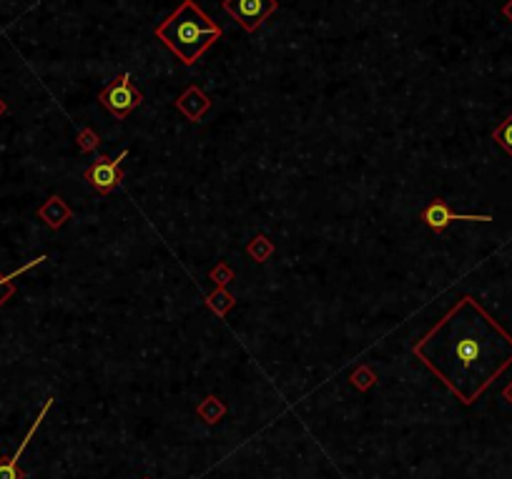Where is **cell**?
I'll return each instance as SVG.
<instances>
[{
    "mask_svg": "<svg viewBox=\"0 0 512 479\" xmlns=\"http://www.w3.org/2000/svg\"><path fill=\"white\" fill-rule=\"evenodd\" d=\"M412 354L470 407L512 364V336L475 296H460Z\"/></svg>",
    "mask_w": 512,
    "mask_h": 479,
    "instance_id": "cell-1",
    "label": "cell"
},
{
    "mask_svg": "<svg viewBox=\"0 0 512 479\" xmlns=\"http://www.w3.org/2000/svg\"><path fill=\"white\" fill-rule=\"evenodd\" d=\"M156 38L184 66H194L221 38V28L194 0H184L161 26H156Z\"/></svg>",
    "mask_w": 512,
    "mask_h": 479,
    "instance_id": "cell-2",
    "label": "cell"
},
{
    "mask_svg": "<svg viewBox=\"0 0 512 479\" xmlns=\"http://www.w3.org/2000/svg\"><path fill=\"white\" fill-rule=\"evenodd\" d=\"M99 101L105 111L113 113L119 121H123L141 105L144 96H141V91H136V88L131 86V76H128V73H121L119 78L111 80V86L101 91Z\"/></svg>",
    "mask_w": 512,
    "mask_h": 479,
    "instance_id": "cell-3",
    "label": "cell"
},
{
    "mask_svg": "<svg viewBox=\"0 0 512 479\" xmlns=\"http://www.w3.org/2000/svg\"><path fill=\"white\" fill-rule=\"evenodd\" d=\"M128 156V151H121L116 158L111 156H99L88 168H85V181L96 193H111L121 186L123 181V171H121V161Z\"/></svg>",
    "mask_w": 512,
    "mask_h": 479,
    "instance_id": "cell-4",
    "label": "cell"
},
{
    "mask_svg": "<svg viewBox=\"0 0 512 479\" xmlns=\"http://www.w3.org/2000/svg\"><path fill=\"white\" fill-rule=\"evenodd\" d=\"M276 6H279L276 0H223V10L249 33H254L274 13Z\"/></svg>",
    "mask_w": 512,
    "mask_h": 479,
    "instance_id": "cell-5",
    "label": "cell"
},
{
    "mask_svg": "<svg viewBox=\"0 0 512 479\" xmlns=\"http://www.w3.org/2000/svg\"><path fill=\"white\" fill-rule=\"evenodd\" d=\"M422 221H425L432 231L440 234V231H445L452 221H485V223H490L493 221V216H490V214H454V211L447 206L445 198H434V201H429V204L425 206V211H422Z\"/></svg>",
    "mask_w": 512,
    "mask_h": 479,
    "instance_id": "cell-6",
    "label": "cell"
},
{
    "mask_svg": "<svg viewBox=\"0 0 512 479\" xmlns=\"http://www.w3.org/2000/svg\"><path fill=\"white\" fill-rule=\"evenodd\" d=\"M51 407H53V399H48L46 404H43V409H40L38 419L33 421V427L28 429L26 439L20 442V446H18V449H15L13 457H6V460H0V479H26V472H23V469H20V467H18V460H20V454L26 452L28 442L33 439V434L38 432L40 421L46 419V414H48V409H51Z\"/></svg>",
    "mask_w": 512,
    "mask_h": 479,
    "instance_id": "cell-7",
    "label": "cell"
},
{
    "mask_svg": "<svg viewBox=\"0 0 512 479\" xmlns=\"http://www.w3.org/2000/svg\"><path fill=\"white\" fill-rule=\"evenodd\" d=\"M176 108H178V113H184L191 123H198V121L209 113L211 98L198 86H189L181 93V98L176 101Z\"/></svg>",
    "mask_w": 512,
    "mask_h": 479,
    "instance_id": "cell-8",
    "label": "cell"
},
{
    "mask_svg": "<svg viewBox=\"0 0 512 479\" xmlns=\"http://www.w3.org/2000/svg\"><path fill=\"white\" fill-rule=\"evenodd\" d=\"M38 218L40 221H46L48 229L58 231L60 226L71 218V209H68V204L60 196H51L46 204L38 209Z\"/></svg>",
    "mask_w": 512,
    "mask_h": 479,
    "instance_id": "cell-9",
    "label": "cell"
},
{
    "mask_svg": "<svg viewBox=\"0 0 512 479\" xmlns=\"http://www.w3.org/2000/svg\"><path fill=\"white\" fill-rule=\"evenodd\" d=\"M46 254H43V256H38V259H33V261H28L26 266H20V269H15L13 274H8V276H3L0 274V306H3V304L8 302V299H10V296L15 294V286H13V281L15 279H18L20 274H26L28 269H33V266H38V263H43L46 261Z\"/></svg>",
    "mask_w": 512,
    "mask_h": 479,
    "instance_id": "cell-10",
    "label": "cell"
},
{
    "mask_svg": "<svg viewBox=\"0 0 512 479\" xmlns=\"http://www.w3.org/2000/svg\"><path fill=\"white\" fill-rule=\"evenodd\" d=\"M196 414L201 417V421H204V424H209V427H211V424H216L219 419H223V414H226V404H223L219 397H206V399L198 404Z\"/></svg>",
    "mask_w": 512,
    "mask_h": 479,
    "instance_id": "cell-11",
    "label": "cell"
},
{
    "mask_svg": "<svg viewBox=\"0 0 512 479\" xmlns=\"http://www.w3.org/2000/svg\"><path fill=\"white\" fill-rule=\"evenodd\" d=\"M206 306L214 311L216 316H226L231 311V306H234V294H231L226 286H219L216 291H211L209 296H206Z\"/></svg>",
    "mask_w": 512,
    "mask_h": 479,
    "instance_id": "cell-12",
    "label": "cell"
},
{
    "mask_svg": "<svg viewBox=\"0 0 512 479\" xmlns=\"http://www.w3.org/2000/svg\"><path fill=\"white\" fill-rule=\"evenodd\" d=\"M246 251H249V256L254 259V261L264 263V261H266V259L271 256V254H274V243H271L266 236H262V234H259V236H254V238H251V241H249Z\"/></svg>",
    "mask_w": 512,
    "mask_h": 479,
    "instance_id": "cell-13",
    "label": "cell"
},
{
    "mask_svg": "<svg viewBox=\"0 0 512 479\" xmlns=\"http://www.w3.org/2000/svg\"><path fill=\"white\" fill-rule=\"evenodd\" d=\"M493 138H495V143H497L502 151L510 153V156H512V113L507 116L505 121H502V123L497 125V128H495Z\"/></svg>",
    "mask_w": 512,
    "mask_h": 479,
    "instance_id": "cell-14",
    "label": "cell"
},
{
    "mask_svg": "<svg viewBox=\"0 0 512 479\" xmlns=\"http://www.w3.org/2000/svg\"><path fill=\"white\" fill-rule=\"evenodd\" d=\"M349 381H352V384L359 389V392H369V389L377 384V374L369 367H359L355 374H352V379H349Z\"/></svg>",
    "mask_w": 512,
    "mask_h": 479,
    "instance_id": "cell-15",
    "label": "cell"
},
{
    "mask_svg": "<svg viewBox=\"0 0 512 479\" xmlns=\"http://www.w3.org/2000/svg\"><path fill=\"white\" fill-rule=\"evenodd\" d=\"M209 279H211V281H214V284H216V286H229V284L234 281V271H231L229 263L219 261L216 266H214V269L209 271Z\"/></svg>",
    "mask_w": 512,
    "mask_h": 479,
    "instance_id": "cell-16",
    "label": "cell"
},
{
    "mask_svg": "<svg viewBox=\"0 0 512 479\" xmlns=\"http://www.w3.org/2000/svg\"><path fill=\"white\" fill-rule=\"evenodd\" d=\"M76 141H78V148H80V151H83V153L96 151V148H99V143H101L99 133L93 131V128H80V131H78V138H76Z\"/></svg>",
    "mask_w": 512,
    "mask_h": 479,
    "instance_id": "cell-17",
    "label": "cell"
},
{
    "mask_svg": "<svg viewBox=\"0 0 512 479\" xmlns=\"http://www.w3.org/2000/svg\"><path fill=\"white\" fill-rule=\"evenodd\" d=\"M502 397H505V399L512 404V381H510V384H507V387H505V392H502Z\"/></svg>",
    "mask_w": 512,
    "mask_h": 479,
    "instance_id": "cell-18",
    "label": "cell"
},
{
    "mask_svg": "<svg viewBox=\"0 0 512 479\" xmlns=\"http://www.w3.org/2000/svg\"><path fill=\"white\" fill-rule=\"evenodd\" d=\"M502 13H505V15H507V18H510V20H512V0H510V3H507V6H505V8H502Z\"/></svg>",
    "mask_w": 512,
    "mask_h": 479,
    "instance_id": "cell-19",
    "label": "cell"
},
{
    "mask_svg": "<svg viewBox=\"0 0 512 479\" xmlns=\"http://www.w3.org/2000/svg\"><path fill=\"white\" fill-rule=\"evenodd\" d=\"M8 111V103H6V101H3V98H0V116H3V113H6Z\"/></svg>",
    "mask_w": 512,
    "mask_h": 479,
    "instance_id": "cell-20",
    "label": "cell"
}]
</instances>
